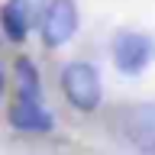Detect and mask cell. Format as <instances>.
Instances as JSON below:
<instances>
[{
  "label": "cell",
  "instance_id": "2",
  "mask_svg": "<svg viewBox=\"0 0 155 155\" xmlns=\"http://www.w3.org/2000/svg\"><path fill=\"white\" fill-rule=\"evenodd\" d=\"M116 129L139 152H155V104H136L116 113Z\"/></svg>",
  "mask_w": 155,
  "mask_h": 155
},
{
  "label": "cell",
  "instance_id": "7",
  "mask_svg": "<svg viewBox=\"0 0 155 155\" xmlns=\"http://www.w3.org/2000/svg\"><path fill=\"white\" fill-rule=\"evenodd\" d=\"M16 94L19 100H39L42 104V81H39V71L29 58L16 61Z\"/></svg>",
  "mask_w": 155,
  "mask_h": 155
},
{
  "label": "cell",
  "instance_id": "4",
  "mask_svg": "<svg viewBox=\"0 0 155 155\" xmlns=\"http://www.w3.org/2000/svg\"><path fill=\"white\" fill-rule=\"evenodd\" d=\"M78 29V7L74 0H52L42 13V42L48 48L65 45Z\"/></svg>",
  "mask_w": 155,
  "mask_h": 155
},
{
  "label": "cell",
  "instance_id": "6",
  "mask_svg": "<svg viewBox=\"0 0 155 155\" xmlns=\"http://www.w3.org/2000/svg\"><path fill=\"white\" fill-rule=\"evenodd\" d=\"M10 123L19 133H48L52 129V116L39 100H16L10 107Z\"/></svg>",
  "mask_w": 155,
  "mask_h": 155
},
{
  "label": "cell",
  "instance_id": "8",
  "mask_svg": "<svg viewBox=\"0 0 155 155\" xmlns=\"http://www.w3.org/2000/svg\"><path fill=\"white\" fill-rule=\"evenodd\" d=\"M0 97H3V71H0Z\"/></svg>",
  "mask_w": 155,
  "mask_h": 155
},
{
  "label": "cell",
  "instance_id": "5",
  "mask_svg": "<svg viewBox=\"0 0 155 155\" xmlns=\"http://www.w3.org/2000/svg\"><path fill=\"white\" fill-rule=\"evenodd\" d=\"M36 10H39L36 0H7V3H3L0 23H3V32H7L10 42H23V39H26Z\"/></svg>",
  "mask_w": 155,
  "mask_h": 155
},
{
  "label": "cell",
  "instance_id": "1",
  "mask_svg": "<svg viewBox=\"0 0 155 155\" xmlns=\"http://www.w3.org/2000/svg\"><path fill=\"white\" fill-rule=\"evenodd\" d=\"M61 87H65V97L74 110H84V113L97 110V104H100V74H97L94 65H87V61L65 65Z\"/></svg>",
  "mask_w": 155,
  "mask_h": 155
},
{
  "label": "cell",
  "instance_id": "3",
  "mask_svg": "<svg viewBox=\"0 0 155 155\" xmlns=\"http://www.w3.org/2000/svg\"><path fill=\"white\" fill-rule=\"evenodd\" d=\"M155 58V42L142 32H120L113 39V61L123 74H139Z\"/></svg>",
  "mask_w": 155,
  "mask_h": 155
}]
</instances>
